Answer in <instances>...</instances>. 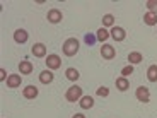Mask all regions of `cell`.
<instances>
[{
    "label": "cell",
    "mask_w": 157,
    "mask_h": 118,
    "mask_svg": "<svg viewBox=\"0 0 157 118\" xmlns=\"http://www.w3.org/2000/svg\"><path fill=\"white\" fill-rule=\"evenodd\" d=\"M78 48H80L78 39L68 38V39H65V43H63V46H62V51H63L65 57H75L78 53Z\"/></svg>",
    "instance_id": "1"
},
{
    "label": "cell",
    "mask_w": 157,
    "mask_h": 118,
    "mask_svg": "<svg viewBox=\"0 0 157 118\" xmlns=\"http://www.w3.org/2000/svg\"><path fill=\"white\" fill-rule=\"evenodd\" d=\"M82 89L78 86H70L67 89V92H65V99L70 103H75V101H80V98H82Z\"/></svg>",
    "instance_id": "2"
},
{
    "label": "cell",
    "mask_w": 157,
    "mask_h": 118,
    "mask_svg": "<svg viewBox=\"0 0 157 118\" xmlns=\"http://www.w3.org/2000/svg\"><path fill=\"white\" fill-rule=\"evenodd\" d=\"M46 65H48V70H56V69L62 67V58L60 55L56 53H51V55L46 57Z\"/></svg>",
    "instance_id": "3"
},
{
    "label": "cell",
    "mask_w": 157,
    "mask_h": 118,
    "mask_svg": "<svg viewBox=\"0 0 157 118\" xmlns=\"http://www.w3.org/2000/svg\"><path fill=\"white\" fill-rule=\"evenodd\" d=\"M135 96H137V99H138L140 103H144V104H147V103L150 101V91L147 89L145 86L137 87V91H135Z\"/></svg>",
    "instance_id": "4"
},
{
    "label": "cell",
    "mask_w": 157,
    "mask_h": 118,
    "mask_svg": "<svg viewBox=\"0 0 157 118\" xmlns=\"http://www.w3.org/2000/svg\"><path fill=\"white\" fill-rule=\"evenodd\" d=\"M46 19H48V22H51V24H58V22H62L63 14H62L60 9H50L48 14H46Z\"/></svg>",
    "instance_id": "5"
},
{
    "label": "cell",
    "mask_w": 157,
    "mask_h": 118,
    "mask_svg": "<svg viewBox=\"0 0 157 118\" xmlns=\"http://www.w3.org/2000/svg\"><path fill=\"white\" fill-rule=\"evenodd\" d=\"M31 53L36 57V58H43V57H48L46 55V45L44 43H34L31 48Z\"/></svg>",
    "instance_id": "6"
},
{
    "label": "cell",
    "mask_w": 157,
    "mask_h": 118,
    "mask_svg": "<svg viewBox=\"0 0 157 118\" xmlns=\"http://www.w3.org/2000/svg\"><path fill=\"white\" fill-rule=\"evenodd\" d=\"M101 57L104 60H113L114 57H116V50H114L111 45L104 43V45H102V48H101Z\"/></svg>",
    "instance_id": "7"
},
{
    "label": "cell",
    "mask_w": 157,
    "mask_h": 118,
    "mask_svg": "<svg viewBox=\"0 0 157 118\" xmlns=\"http://www.w3.org/2000/svg\"><path fill=\"white\" fill-rule=\"evenodd\" d=\"M109 36L114 39V41H123V39L126 38V31L123 28H120V26H113V28H111Z\"/></svg>",
    "instance_id": "8"
},
{
    "label": "cell",
    "mask_w": 157,
    "mask_h": 118,
    "mask_svg": "<svg viewBox=\"0 0 157 118\" xmlns=\"http://www.w3.org/2000/svg\"><path fill=\"white\" fill-rule=\"evenodd\" d=\"M38 94H39L38 87L33 86V84L26 86V87H24V91H22V96H24L26 99H36V98H38Z\"/></svg>",
    "instance_id": "9"
},
{
    "label": "cell",
    "mask_w": 157,
    "mask_h": 118,
    "mask_svg": "<svg viewBox=\"0 0 157 118\" xmlns=\"http://www.w3.org/2000/svg\"><path fill=\"white\" fill-rule=\"evenodd\" d=\"M28 39H29V34H28L26 29H16V31H14V41H16V43L24 45Z\"/></svg>",
    "instance_id": "10"
},
{
    "label": "cell",
    "mask_w": 157,
    "mask_h": 118,
    "mask_svg": "<svg viewBox=\"0 0 157 118\" xmlns=\"http://www.w3.org/2000/svg\"><path fill=\"white\" fill-rule=\"evenodd\" d=\"M5 82H7V87H10V89H16V87L21 86V82H22V77H21L19 74H10Z\"/></svg>",
    "instance_id": "11"
},
{
    "label": "cell",
    "mask_w": 157,
    "mask_h": 118,
    "mask_svg": "<svg viewBox=\"0 0 157 118\" xmlns=\"http://www.w3.org/2000/svg\"><path fill=\"white\" fill-rule=\"evenodd\" d=\"M114 84H116V89L121 91V92H125V91L130 89V81H128V77H118Z\"/></svg>",
    "instance_id": "12"
},
{
    "label": "cell",
    "mask_w": 157,
    "mask_h": 118,
    "mask_svg": "<svg viewBox=\"0 0 157 118\" xmlns=\"http://www.w3.org/2000/svg\"><path fill=\"white\" fill-rule=\"evenodd\" d=\"M78 104H80L82 110H90V108L94 106V98L92 96H82L80 101H78Z\"/></svg>",
    "instance_id": "13"
},
{
    "label": "cell",
    "mask_w": 157,
    "mask_h": 118,
    "mask_svg": "<svg viewBox=\"0 0 157 118\" xmlns=\"http://www.w3.org/2000/svg\"><path fill=\"white\" fill-rule=\"evenodd\" d=\"M53 79H55V75H53L51 70H43L41 74H39V82L41 84H51Z\"/></svg>",
    "instance_id": "14"
},
{
    "label": "cell",
    "mask_w": 157,
    "mask_h": 118,
    "mask_svg": "<svg viewBox=\"0 0 157 118\" xmlns=\"http://www.w3.org/2000/svg\"><path fill=\"white\" fill-rule=\"evenodd\" d=\"M33 69H34V65H33L31 62H28V60H24V62L19 63V72L22 75H29L33 72Z\"/></svg>",
    "instance_id": "15"
},
{
    "label": "cell",
    "mask_w": 157,
    "mask_h": 118,
    "mask_svg": "<svg viewBox=\"0 0 157 118\" xmlns=\"http://www.w3.org/2000/svg\"><path fill=\"white\" fill-rule=\"evenodd\" d=\"M128 62H130V65L142 63V62H144V55H142L140 51H132V53L128 55Z\"/></svg>",
    "instance_id": "16"
},
{
    "label": "cell",
    "mask_w": 157,
    "mask_h": 118,
    "mask_svg": "<svg viewBox=\"0 0 157 118\" xmlns=\"http://www.w3.org/2000/svg\"><path fill=\"white\" fill-rule=\"evenodd\" d=\"M144 22H145L147 26H155L157 24V14H152V12L147 10L145 14H144Z\"/></svg>",
    "instance_id": "17"
},
{
    "label": "cell",
    "mask_w": 157,
    "mask_h": 118,
    "mask_svg": "<svg viewBox=\"0 0 157 118\" xmlns=\"http://www.w3.org/2000/svg\"><path fill=\"white\" fill-rule=\"evenodd\" d=\"M65 77L68 79V81H72V82H75L78 77H80V74H78V70L77 69H74V67H68L67 70H65Z\"/></svg>",
    "instance_id": "18"
},
{
    "label": "cell",
    "mask_w": 157,
    "mask_h": 118,
    "mask_svg": "<svg viewBox=\"0 0 157 118\" xmlns=\"http://www.w3.org/2000/svg\"><path fill=\"white\" fill-rule=\"evenodd\" d=\"M147 79H149L150 82H157V65H150L149 70H147Z\"/></svg>",
    "instance_id": "19"
},
{
    "label": "cell",
    "mask_w": 157,
    "mask_h": 118,
    "mask_svg": "<svg viewBox=\"0 0 157 118\" xmlns=\"http://www.w3.org/2000/svg\"><path fill=\"white\" fill-rule=\"evenodd\" d=\"M102 26H104V28H113V26H114V16H113V14H106V16H102Z\"/></svg>",
    "instance_id": "20"
},
{
    "label": "cell",
    "mask_w": 157,
    "mask_h": 118,
    "mask_svg": "<svg viewBox=\"0 0 157 118\" xmlns=\"http://www.w3.org/2000/svg\"><path fill=\"white\" fill-rule=\"evenodd\" d=\"M96 38H98V41H106L108 38H109V33L106 31L104 28H101V29H98V33H96Z\"/></svg>",
    "instance_id": "21"
},
{
    "label": "cell",
    "mask_w": 157,
    "mask_h": 118,
    "mask_svg": "<svg viewBox=\"0 0 157 118\" xmlns=\"http://www.w3.org/2000/svg\"><path fill=\"white\" fill-rule=\"evenodd\" d=\"M145 7L149 9V12H152V14H157V0H147Z\"/></svg>",
    "instance_id": "22"
},
{
    "label": "cell",
    "mask_w": 157,
    "mask_h": 118,
    "mask_svg": "<svg viewBox=\"0 0 157 118\" xmlns=\"http://www.w3.org/2000/svg\"><path fill=\"white\" fill-rule=\"evenodd\" d=\"M133 65H126V67H123V70H121V77H130V75L133 74Z\"/></svg>",
    "instance_id": "23"
},
{
    "label": "cell",
    "mask_w": 157,
    "mask_h": 118,
    "mask_svg": "<svg viewBox=\"0 0 157 118\" xmlns=\"http://www.w3.org/2000/svg\"><path fill=\"white\" fill-rule=\"evenodd\" d=\"M96 94H98V96H101V98H106V96L109 94V89H108V87H104V86H101V87H98V91H96Z\"/></svg>",
    "instance_id": "24"
},
{
    "label": "cell",
    "mask_w": 157,
    "mask_h": 118,
    "mask_svg": "<svg viewBox=\"0 0 157 118\" xmlns=\"http://www.w3.org/2000/svg\"><path fill=\"white\" fill-rule=\"evenodd\" d=\"M84 39H86L87 45H94V41H96L98 38H96L94 34H86V38H84Z\"/></svg>",
    "instance_id": "25"
},
{
    "label": "cell",
    "mask_w": 157,
    "mask_h": 118,
    "mask_svg": "<svg viewBox=\"0 0 157 118\" xmlns=\"http://www.w3.org/2000/svg\"><path fill=\"white\" fill-rule=\"evenodd\" d=\"M7 79H9V75L5 74V70L4 69H0V81H7Z\"/></svg>",
    "instance_id": "26"
},
{
    "label": "cell",
    "mask_w": 157,
    "mask_h": 118,
    "mask_svg": "<svg viewBox=\"0 0 157 118\" xmlns=\"http://www.w3.org/2000/svg\"><path fill=\"white\" fill-rule=\"evenodd\" d=\"M72 118H86V116H84L82 113H75V115H74V116H72Z\"/></svg>",
    "instance_id": "27"
}]
</instances>
